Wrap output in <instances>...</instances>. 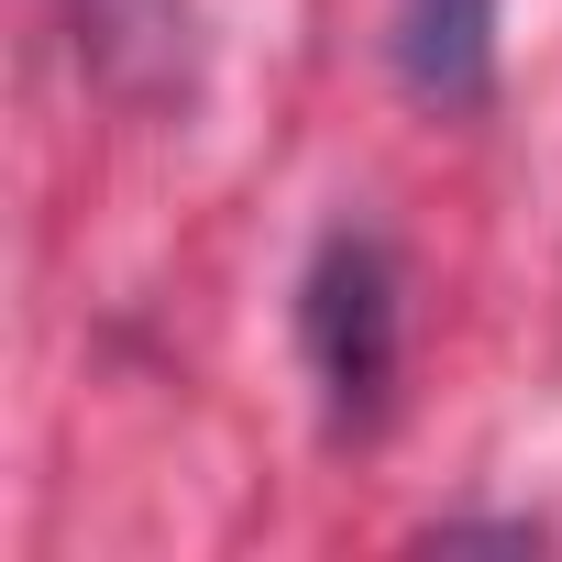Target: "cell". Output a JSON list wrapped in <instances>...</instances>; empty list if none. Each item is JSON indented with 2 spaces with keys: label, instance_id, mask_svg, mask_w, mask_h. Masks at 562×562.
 <instances>
[{
  "label": "cell",
  "instance_id": "obj_2",
  "mask_svg": "<svg viewBox=\"0 0 562 562\" xmlns=\"http://www.w3.org/2000/svg\"><path fill=\"white\" fill-rule=\"evenodd\" d=\"M496 12L507 0H397V78L430 111H485L496 89Z\"/></svg>",
  "mask_w": 562,
  "mask_h": 562
},
{
  "label": "cell",
  "instance_id": "obj_1",
  "mask_svg": "<svg viewBox=\"0 0 562 562\" xmlns=\"http://www.w3.org/2000/svg\"><path fill=\"white\" fill-rule=\"evenodd\" d=\"M299 342H310V375L331 397L342 430H375L386 386H397V265L375 232H331L310 288H299Z\"/></svg>",
  "mask_w": 562,
  "mask_h": 562
}]
</instances>
